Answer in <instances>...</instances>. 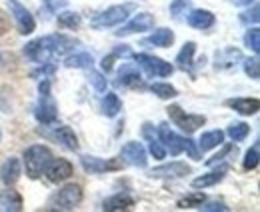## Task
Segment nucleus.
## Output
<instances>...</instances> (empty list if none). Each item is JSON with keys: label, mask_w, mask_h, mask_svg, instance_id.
I'll use <instances>...</instances> for the list:
<instances>
[{"label": "nucleus", "mask_w": 260, "mask_h": 212, "mask_svg": "<svg viewBox=\"0 0 260 212\" xmlns=\"http://www.w3.org/2000/svg\"><path fill=\"white\" fill-rule=\"evenodd\" d=\"M50 158H52V152H50L48 146L34 144L30 148H26V152H24V168H26V174L30 178H40L44 174V168L50 162Z\"/></svg>", "instance_id": "obj_1"}, {"label": "nucleus", "mask_w": 260, "mask_h": 212, "mask_svg": "<svg viewBox=\"0 0 260 212\" xmlns=\"http://www.w3.org/2000/svg\"><path fill=\"white\" fill-rule=\"evenodd\" d=\"M134 10V4H116V6H110L106 10H102L100 14H96L92 20H90V26L92 28H110V26H116L120 22H124L128 18V14Z\"/></svg>", "instance_id": "obj_2"}, {"label": "nucleus", "mask_w": 260, "mask_h": 212, "mask_svg": "<svg viewBox=\"0 0 260 212\" xmlns=\"http://www.w3.org/2000/svg\"><path fill=\"white\" fill-rule=\"evenodd\" d=\"M34 116L42 124H52L58 116V106L50 94V80L40 82V98H38V106L34 110Z\"/></svg>", "instance_id": "obj_3"}, {"label": "nucleus", "mask_w": 260, "mask_h": 212, "mask_svg": "<svg viewBox=\"0 0 260 212\" xmlns=\"http://www.w3.org/2000/svg\"><path fill=\"white\" fill-rule=\"evenodd\" d=\"M80 202H82V188L78 184H66L64 188H60L52 196L50 206L54 210H74Z\"/></svg>", "instance_id": "obj_4"}, {"label": "nucleus", "mask_w": 260, "mask_h": 212, "mask_svg": "<svg viewBox=\"0 0 260 212\" xmlns=\"http://www.w3.org/2000/svg\"><path fill=\"white\" fill-rule=\"evenodd\" d=\"M166 110H168V116L172 118V122H174L182 132H186V134H192L200 126L206 124V116H202V114H186V112H184L180 106H176V104L168 106Z\"/></svg>", "instance_id": "obj_5"}, {"label": "nucleus", "mask_w": 260, "mask_h": 212, "mask_svg": "<svg viewBox=\"0 0 260 212\" xmlns=\"http://www.w3.org/2000/svg\"><path fill=\"white\" fill-rule=\"evenodd\" d=\"M136 64L152 78H164V76H170L174 72V66L170 62H164L158 56H150V54H136L134 56Z\"/></svg>", "instance_id": "obj_6"}, {"label": "nucleus", "mask_w": 260, "mask_h": 212, "mask_svg": "<svg viewBox=\"0 0 260 212\" xmlns=\"http://www.w3.org/2000/svg\"><path fill=\"white\" fill-rule=\"evenodd\" d=\"M8 8H10V14L14 16L18 32L20 34H32L34 28H36V22H34V16L30 14V10L26 6H22L18 0H8Z\"/></svg>", "instance_id": "obj_7"}, {"label": "nucleus", "mask_w": 260, "mask_h": 212, "mask_svg": "<svg viewBox=\"0 0 260 212\" xmlns=\"http://www.w3.org/2000/svg\"><path fill=\"white\" fill-rule=\"evenodd\" d=\"M24 54H26L30 60L38 62V64H46V62L50 60V56H54L52 50H50V44H48V38H46V36L28 42V44L24 46Z\"/></svg>", "instance_id": "obj_8"}, {"label": "nucleus", "mask_w": 260, "mask_h": 212, "mask_svg": "<svg viewBox=\"0 0 260 212\" xmlns=\"http://www.w3.org/2000/svg\"><path fill=\"white\" fill-rule=\"evenodd\" d=\"M120 160L126 162L130 166H138V168H144L148 158H146V150L140 142H128L122 146L120 150Z\"/></svg>", "instance_id": "obj_9"}, {"label": "nucleus", "mask_w": 260, "mask_h": 212, "mask_svg": "<svg viewBox=\"0 0 260 212\" xmlns=\"http://www.w3.org/2000/svg\"><path fill=\"white\" fill-rule=\"evenodd\" d=\"M44 174L50 182H64L72 176V164L64 158H50V162L44 168Z\"/></svg>", "instance_id": "obj_10"}, {"label": "nucleus", "mask_w": 260, "mask_h": 212, "mask_svg": "<svg viewBox=\"0 0 260 212\" xmlns=\"http://www.w3.org/2000/svg\"><path fill=\"white\" fill-rule=\"evenodd\" d=\"M152 26H154V16L148 14V12H140L130 22H126L120 31H116V36H130V34H136V32L150 31Z\"/></svg>", "instance_id": "obj_11"}, {"label": "nucleus", "mask_w": 260, "mask_h": 212, "mask_svg": "<svg viewBox=\"0 0 260 212\" xmlns=\"http://www.w3.org/2000/svg\"><path fill=\"white\" fill-rule=\"evenodd\" d=\"M158 134H160V142L166 146V150L170 152L172 156H178L180 152L184 150V138L178 136L166 122H162V124L158 126Z\"/></svg>", "instance_id": "obj_12"}, {"label": "nucleus", "mask_w": 260, "mask_h": 212, "mask_svg": "<svg viewBox=\"0 0 260 212\" xmlns=\"http://www.w3.org/2000/svg\"><path fill=\"white\" fill-rule=\"evenodd\" d=\"M80 162H82V168L90 174H100V172H106V170H118L122 166L116 160H102L96 156H80Z\"/></svg>", "instance_id": "obj_13"}, {"label": "nucleus", "mask_w": 260, "mask_h": 212, "mask_svg": "<svg viewBox=\"0 0 260 212\" xmlns=\"http://www.w3.org/2000/svg\"><path fill=\"white\" fill-rule=\"evenodd\" d=\"M188 172H190L188 164H184V162H170V164H162L158 168H152L150 176H154V178H180V176H186Z\"/></svg>", "instance_id": "obj_14"}, {"label": "nucleus", "mask_w": 260, "mask_h": 212, "mask_svg": "<svg viewBox=\"0 0 260 212\" xmlns=\"http://www.w3.org/2000/svg\"><path fill=\"white\" fill-rule=\"evenodd\" d=\"M20 174H22V168H20L18 158L10 156V158H6L2 162V166H0V180H2V184H6V186L16 184V180L20 178Z\"/></svg>", "instance_id": "obj_15"}, {"label": "nucleus", "mask_w": 260, "mask_h": 212, "mask_svg": "<svg viewBox=\"0 0 260 212\" xmlns=\"http://www.w3.org/2000/svg\"><path fill=\"white\" fill-rule=\"evenodd\" d=\"M226 104L242 116H252L260 108L258 98H232V100H226Z\"/></svg>", "instance_id": "obj_16"}, {"label": "nucleus", "mask_w": 260, "mask_h": 212, "mask_svg": "<svg viewBox=\"0 0 260 212\" xmlns=\"http://www.w3.org/2000/svg\"><path fill=\"white\" fill-rule=\"evenodd\" d=\"M240 60H242V52H240L238 48H224V50L216 52V56H214V66L220 68V70H226V68L236 66Z\"/></svg>", "instance_id": "obj_17"}, {"label": "nucleus", "mask_w": 260, "mask_h": 212, "mask_svg": "<svg viewBox=\"0 0 260 212\" xmlns=\"http://www.w3.org/2000/svg\"><path fill=\"white\" fill-rule=\"evenodd\" d=\"M130 206H134V198L128 192H118L114 196H110L108 200H104L102 210L106 212H116V210H128Z\"/></svg>", "instance_id": "obj_18"}, {"label": "nucleus", "mask_w": 260, "mask_h": 212, "mask_svg": "<svg viewBox=\"0 0 260 212\" xmlns=\"http://www.w3.org/2000/svg\"><path fill=\"white\" fill-rule=\"evenodd\" d=\"M46 38H48V44H50L52 54H58V56L70 52V50H74V46H76V42L72 38L64 36V34H48Z\"/></svg>", "instance_id": "obj_19"}, {"label": "nucleus", "mask_w": 260, "mask_h": 212, "mask_svg": "<svg viewBox=\"0 0 260 212\" xmlns=\"http://www.w3.org/2000/svg\"><path fill=\"white\" fill-rule=\"evenodd\" d=\"M226 172H228V166H226V164H222L218 170H212V172H208V174H202V176L194 178V180H192V188L200 190V188L214 186V184H218V182L226 176Z\"/></svg>", "instance_id": "obj_20"}, {"label": "nucleus", "mask_w": 260, "mask_h": 212, "mask_svg": "<svg viewBox=\"0 0 260 212\" xmlns=\"http://www.w3.org/2000/svg\"><path fill=\"white\" fill-rule=\"evenodd\" d=\"M142 134H144V138L148 140V148H150V154L154 156V158H164L166 156V148L162 146V142H160V138H156V134H154V126L152 124H144V128H142Z\"/></svg>", "instance_id": "obj_21"}, {"label": "nucleus", "mask_w": 260, "mask_h": 212, "mask_svg": "<svg viewBox=\"0 0 260 212\" xmlns=\"http://www.w3.org/2000/svg\"><path fill=\"white\" fill-rule=\"evenodd\" d=\"M140 80H142L140 72L132 64H124L118 70V78L114 80V84L116 86H136V84H140Z\"/></svg>", "instance_id": "obj_22"}, {"label": "nucleus", "mask_w": 260, "mask_h": 212, "mask_svg": "<svg viewBox=\"0 0 260 212\" xmlns=\"http://www.w3.org/2000/svg\"><path fill=\"white\" fill-rule=\"evenodd\" d=\"M52 138L58 140L68 150H78V138L70 126H56V130L52 132Z\"/></svg>", "instance_id": "obj_23"}, {"label": "nucleus", "mask_w": 260, "mask_h": 212, "mask_svg": "<svg viewBox=\"0 0 260 212\" xmlns=\"http://www.w3.org/2000/svg\"><path fill=\"white\" fill-rule=\"evenodd\" d=\"M188 24L198 31H206L214 24V14L210 10H192L188 12Z\"/></svg>", "instance_id": "obj_24"}, {"label": "nucleus", "mask_w": 260, "mask_h": 212, "mask_svg": "<svg viewBox=\"0 0 260 212\" xmlns=\"http://www.w3.org/2000/svg\"><path fill=\"white\" fill-rule=\"evenodd\" d=\"M0 206L6 212L22 210V196L16 190H2L0 192Z\"/></svg>", "instance_id": "obj_25"}, {"label": "nucleus", "mask_w": 260, "mask_h": 212, "mask_svg": "<svg viewBox=\"0 0 260 212\" xmlns=\"http://www.w3.org/2000/svg\"><path fill=\"white\" fill-rule=\"evenodd\" d=\"M224 142V132L222 130H210V132H204L202 136H200V140H198V146H200V150H212V148H216V146H220Z\"/></svg>", "instance_id": "obj_26"}, {"label": "nucleus", "mask_w": 260, "mask_h": 212, "mask_svg": "<svg viewBox=\"0 0 260 212\" xmlns=\"http://www.w3.org/2000/svg\"><path fill=\"white\" fill-rule=\"evenodd\" d=\"M172 42H174V32L168 31V28H160V31L150 34V36L144 40V44H152V46H160V48L170 46Z\"/></svg>", "instance_id": "obj_27"}, {"label": "nucleus", "mask_w": 260, "mask_h": 212, "mask_svg": "<svg viewBox=\"0 0 260 212\" xmlns=\"http://www.w3.org/2000/svg\"><path fill=\"white\" fill-rule=\"evenodd\" d=\"M194 50H196V44L194 42H186L184 46H182V50L178 52V56H176V64H178V68L180 70H192V56H194Z\"/></svg>", "instance_id": "obj_28"}, {"label": "nucleus", "mask_w": 260, "mask_h": 212, "mask_svg": "<svg viewBox=\"0 0 260 212\" xmlns=\"http://www.w3.org/2000/svg\"><path fill=\"white\" fill-rule=\"evenodd\" d=\"M120 110H122V102H120L118 94L108 92V94L104 96V100H102V112H104L108 118H112V116H116Z\"/></svg>", "instance_id": "obj_29"}, {"label": "nucleus", "mask_w": 260, "mask_h": 212, "mask_svg": "<svg viewBox=\"0 0 260 212\" xmlns=\"http://www.w3.org/2000/svg\"><path fill=\"white\" fill-rule=\"evenodd\" d=\"M92 64H94V58H92V54H88V52L72 54V56H68L64 62L66 68H92Z\"/></svg>", "instance_id": "obj_30"}, {"label": "nucleus", "mask_w": 260, "mask_h": 212, "mask_svg": "<svg viewBox=\"0 0 260 212\" xmlns=\"http://www.w3.org/2000/svg\"><path fill=\"white\" fill-rule=\"evenodd\" d=\"M226 132L234 142H242V140L250 134V126H248L246 122H234V124H230V126H228Z\"/></svg>", "instance_id": "obj_31"}, {"label": "nucleus", "mask_w": 260, "mask_h": 212, "mask_svg": "<svg viewBox=\"0 0 260 212\" xmlns=\"http://www.w3.org/2000/svg\"><path fill=\"white\" fill-rule=\"evenodd\" d=\"M152 94H156L158 98H162V100H168V98H174L178 92L174 86H170V84H166V82H154V84H150L148 86Z\"/></svg>", "instance_id": "obj_32"}, {"label": "nucleus", "mask_w": 260, "mask_h": 212, "mask_svg": "<svg viewBox=\"0 0 260 212\" xmlns=\"http://www.w3.org/2000/svg\"><path fill=\"white\" fill-rule=\"evenodd\" d=\"M78 24H80V14L78 12L66 10V12L58 14V26H62V28H76Z\"/></svg>", "instance_id": "obj_33"}, {"label": "nucleus", "mask_w": 260, "mask_h": 212, "mask_svg": "<svg viewBox=\"0 0 260 212\" xmlns=\"http://www.w3.org/2000/svg\"><path fill=\"white\" fill-rule=\"evenodd\" d=\"M204 200H206V198H204V194H202V192H192V194H188V196L180 198L176 206H178V208H198Z\"/></svg>", "instance_id": "obj_34"}, {"label": "nucleus", "mask_w": 260, "mask_h": 212, "mask_svg": "<svg viewBox=\"0 0 260 212\" xmlns=\"http://www.w3.org/2000/svg\"><path fill=\"white\" fill-rule=\"evenodd\" d=\"M190 8H192V2H190V0H172V4H170V14H172V18L180 20Z\"/></svg>", "instance_id": "obj_35"}, {"label": "nucleus", "mask_w": 260, "mask_h": 212, "mask_svg": "<svg viewBox=\"0 0 260 212\" xmlns=\"http://www.w3.org/2000/svg\"><path fill=\"white\" fill-rule=\"evenodd\" d=\"M244 46L250 48L254 54H258L260 52V31L256 28V26L250 28V31L244 34Z\"/></svg>", "instance_id": "obj_36"}, {"label": "nucleus", "mask_w": 260, "mask_h": 212, "mask_svg": "<svg viewBox=\"0 0 260 212\" xmlns=\"http://www.w3.org/2000/svg\"><path fill=\"white\" fill-rule=\"evenodd\" d=\"M258 142L250 148V150L244 154V160H242V166H244V170H254L256 166H258Z\"/></svg>", "instance_id": "obj_37"}, {"label": "nucleus", "mask_w": 260, "mask_h": 212, "mask_svg": "<svg viewBox=\"0 0 260 212\" xmlns=\"http://www.w3.org/2000/svg\"><path fill=\"white\" fill-rule=\"evenodd\" d=\"M244 72H246L252 80H258V76H260L258 56H252V58H246V60H244Z\"/></svg>", "instance_id": "obj_38"}, {"label": "nucleus", "mask_w": 260, "mask_h": 212, "mask_svg": "<svg viewBox=\"0 0 260 212\" xmlns=\"http://www.w3.org/2000/svg\"><path fill=\"white\" fill-rule=\"evenodd\" d=\"M258 4H254L250 10H244L242 14H240V22L242 24H246V26H250V24H256L260 20V14H258Z\"/></svg>", "instance_id": "obj_39"}, {"label": "nucleus", "mask_w": 260, "mask_h": 212, "mask_svg": "<svg viewBox=\"0 0 260 212\" xmlns=\"http://www.w3.org/2000/svg\"><path fill=\"white\" fill-rule=\"evenodd\" d=\"M88 80L92 82V86H94L98 92L106 90V78H104L100 72H96V70H90V74H88Z\"/></svg>", "instance_id": "obj_40"}, {"label": "nucleus", "mask_w": 260, "mask_h": 212, "mask_svg": "<svg viewBox=\"0 0 260 212\" xmlns=\"http://www.w3.org/2000/svg\"><path fill=\"white\" fill-rule=\"evenodd\" d=\"M232 150H234V146H232V144H226V146H224L222 150L218 152V154H214L212 158H208V160H206V164H208V166H214V164L222 162V160H224V158H226V156H228V154H230Z\"/></svg>", "instance_id": "obj_41"}, {"label": "nucleus", "mask_w": 260, "mask_h": 212, "mask_svg": "<svg viewBox=\"0 0 260 212\" xmlns=\"http://www.w3.org/2000/svg\"><path fill=\"white\" fill-rule=\"evenodd\" d=\"M200 210H204V212H216V210H222V212H226L228 210V206L224 204V202H218V200H214V202H208V204H200L198 206Z\"/></svg>", "instance_id": "obj_42"}, {"label": "nucleus", "mask_w": 260, "mask_h": 212, "mask_svg": "<svg viewBox=\"0 0 260 212\" xmlns=\"http://www.w3.org/2000/svg\"><path fill=\"white\" fill-rule=\"evenodd\" d=\"M184 150L190 154V158H194V160H200V152H198V148H196L194 142H192L190 138H184Z\"/></svg>", "instance_id": "obj_43"}, {"label": "nucleus", "mask_w": 260, "mask_h": 212, "mask_svg": "<svg viewBox=\"0 0 260 212\" xmlns=\"http://www.w3.org/2000/svg\"><path fill=\"white\" fill-rule=\"evenodd\" d=\"M44 2H46V6H48L50 12H56L58 8H64L66 6V0H44Z\"/></svg>", "instance_id": "obj_44"}, {"label": "nucleus", "mask_w": 260, "mask_h": 212, "mask_svg": "<svg viewBox=\"0 0 260 212\" xmlns=\"http://www.w3.org/2000/svg\"><path fill=\"white\" fill-rule=\"evenodd\" d=\"M52 72H54V66H52V64H46L44 68H40V70L32 72V76H34V78H36V76H42V78H44L46 74H52Z\"/></svg>", "instance_id": "obj_45"}, {"label": "nucleus", "mask_w": 260, "mask_h": 212, "mask_svg": "<svg viewBox=\"0 0 260 212\" xmlns=\"http://www.w3.org/2000/svg\"><path fill=\"white\" fill-rule=\"evenodd\" d=\"M114 58H116V54H114V52L102 58V68H104L106 72H108V70H112V62H114Z\"/></svg>", "instance_id": "obj_46"}, {"label": "nucleus", "mask_w": 260, "mask_h": 212, "mask_svg": "<svg viewBox=\"0 0 260 212\" xmlns=\"http://www.w3.org/2000/svg\"><path fill=\"white\" fill-rule=\"evenodd\" d=\"M232 4H236V6H248L252 0H230Z\"/></svg>", "instance_id": "obj_47"}, {"label": "nucleus", "mask_w": 260, "mask_h": 212, "mask_svg": "<svg viewBox=\"0 0 260 212\" xmlns=\"http://www.w3.org/2000/svg\"><path fill=\"white\" fill-rule=\"evenodd\" d=\"M0 138H2V132H0Z\"/></svg>", "instance_id": "obj_48"}]
</instances>
